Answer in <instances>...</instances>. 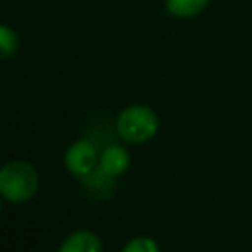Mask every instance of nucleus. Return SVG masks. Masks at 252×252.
<instances>
[{
  "instance_id": "39448f33",
  "label": "nucleus",
  "mask_w": 252,
  "mask_h": 252,
  "mask_svg": "<svg viewBox=\"0 0 252 252\" xmlns=\"http://www.w3.org/2000/svg\"><path fill=\"white\" fill-rule=\"evenodd\" d=\"M59 252H102V244L96 234L89 230H77L61 244Z\"/></svg>"
},
{
  "instance_id": "423d86ee",
  "label": "nucleus",
  "mask_w": 252,
  "mask_h": 252,
  "mask_svg": "<svg viewBox=\"0 0 252 252\" xmlns=\"http://www.w3.org/2000/svg\"><path fill=\"white\" fill-rule=\"evenodd\" d=\"M209 0H165V6L169 10V14L177 16V18H191L195 14H199Z\"/></svg>"
},
{
  "instance_id": "20e7f679",
  "label": "nucleus",
  "mask_w": 252,
  "mask_h": 252,
  "mask_svg": "<svg viewBox=\"0 0 252 252\" xmlns=\"http://www.w3.org/2000/svg\"><path fill=\"white\" fill-rule=\"evenodd\" d=\"M128 165H130V156L122 146H108L98 158V167L110 177H118L120 173L126 171Z\"/></svg>"
},
{
  "instance_id": "6e6552de",
  "label": "nucleus",
  "mask_w": 252,
  "mask_h": 252,
  "mask_svg": "<svg viewBox=\"0 0 252 252\" xmlns=\"http://www.w3.org/2000/svg\"><path fill=\"white\" fill-rule=\"evenodd\" d=\"M122 252H159V248H158V244L152 238H148V236H136V238H132L124 246Z\"/></svg>"
},
{
  "instance_id": "0eeeda50",
  "label": "nucleus",
  "mask_w": 252,
  "mask_h": 252,
  "mask_svg": "<svg viewBox=\"0 0 252 252\" xmlns=\"http://www.w3.org/2000/svg\"><path fill=\"white\" fill-rule=\"evenodd\" d=\"M18 49V35L14 30H10L8 26L0 24V61L8 59L10 55H14V51Z\"/></svg>"
},
{
  "instance_id": "f03ea898",
  "label": "nucleus",
  "mask_w": 252,
  "mask_h": 252,
  "mask_svg": "<svg viewBox=\"0 0 252 252\" xmlns=\"http://www.w3.org/2000/svg\"><path fill=\"white\" fill-rule=\"evenodd\" d=\"M116 132L122 140L130 144L148 142L158 132V116L148 106H142V104L128 106L118 114Z\"/></svg>"
},
{
  "instance_id": "f257e3e1",
  "label": "nucleus",
  "mask_w": 252,
  "mask_h": 252,
  "mask_svg": "<svg viewBox=\"0 0 252 252\" xmlns=\"http://www.w3.org/2000/svg\"><path fill=\"white\" fill-rule=\"evenodd\" d=\"M37 191V173L26 161H10L0 169V195L12 203H24Z\"/></svg>"
},
{
  "instance_id": "7ed1b4c3",
  "label": "nucleus",
  "mask_w": 252,
  "mask_h": 252,
  "mask_svg": "<svg viewBox=\"0 0 252 252\" xmlns=\"http://www.w3.org/2000/svg\"><path fill=\"white\" fill-rule=\"evenodd\" d=\"M96 163H98L96 146L89 140L75 142L65 154V165L77 177H85L87 173H91L96 167Z\"/></svg>"
}]
</instances>
